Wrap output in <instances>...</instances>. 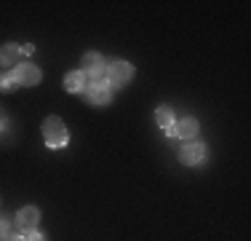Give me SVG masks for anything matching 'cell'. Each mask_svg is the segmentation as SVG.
Returning <instances> with one entry per match:
<instances>
[{
	"mask_svg": "<svg viewBox=\"0 0 251 241\" xmlns=\"http://www.w3.org/2000/svg\"><path fill=\"white\" fill-rule=\"evenodd\" d=\"M43 140H46V145H49L51 150H59V148H64V145L70 142L67 126H64L62 118L51 116V118L43 120Z\"/></svg>",
	"mask_w": 251,
	"mask_h": 241,
	"instance_id": "1",
	"label": "cell"
},
{
	"mask_svg": "<svg viewBox=\"0 0 251 241\" xmlns=\"http://www.w3.org/2000/svg\"><path fill=\"white\" fill-rule=\"evenodd\" d=\"M104 78H107V86H110V89H121V86H126V83L134 78V64H128V62H112V64H107Z\"/></svg>",
	"mask_w": 251,
	"mask_h": 241,
	"instance_id": "2",
	"label": "cell"
},
{
	"mask_svg": "<svg viewBox=\"0 0 251 241\" xmlns=\"http://www.w3.org/2000/svg\"><path fill=\"white\" fill-rule=\"evenodd\" d=\"M11 81H14V86H38L40 83V70L35 67V64H16L14 70H11Z\"/></svg>",
	"mask_w": 251,
	"mask_h": 241,
	"instance_id": "3",
	"label": "cell"
},
{
	"mask_svg": "<svg viewBox=\"0 0 251 241\" xmlns=\"http://www.w3.org/2000/svg\"><path fill=\"white\" fill-rule=\"evenodd\" d=\"M83 75L88 78L91 83H97V81H101L104 78V72H107V62H104V57L101 54H86L83 57Z\"/></svg>",
	"mask_w": 251,
	"mask_h": 241,
	"instance_id": "4",
	"label": "cell"
},
{
	"mask_svg": "<svg viewBox=\"0 0 251 241\" xmlns=\"http://www.w3.org/2000/svg\"><path fill=\"white\" fill-rule=\"evenodd\" d=\"M203 158H206V145L198 142V140L184 142L182 150H179V161H182L184 166H195V164H201Z\"/></svg>",
	"mask_w": 251,
	"mask_h": 241,
	"instance_id": "5",
	"label": "cell"
},
{
	"mask_svg": "<svg viewBox=\"0 0 251 241\" xmlns=\"http://www.w3.org/2000/svg\"><path fill=\"white\" fill-rule=\"evenodd\" d=\"M38 220H40L38 207H25V209H19V212H16L14 225H16V231L25 236V233H32L35 228H38Z\"/></svg>",
	"mask_w": 251,
	"mask_h": 241,
	"instance_id": "6",
	"label": "cell"
},
{
	"mask_svg": "<svg viewBox=\"0 0 251 241\" xmlns=\"http://www.w3.org/2000/svg\"><path fill=\"white\" fill-rule=\"evenodd\" d=\"M86 96L91 105H110L112 102V89L107 86V81H97L91 86H86Z\"/></svg>",
	"mask_w": 251,
	"mask_h": 241,
	"instance_id": "7",
	"label": "cell"
},
{
	"mask_svg": "<svg viewBox=\"0 0 251 241\" xmlns=\"http://www.w3.org/2000/svg\"><path fill=\"white\" fill-rule=\"evenodd\" d=\"M169 137H179V140H193L195 134H198V120L195 118H182V120H176L174 126H169Z\"/></svg>",
	"mask_w": 251,
	"mask_h": 241,
	"instance_id": "8",
	"label": "cell"
},
{
	"mask_svg": "<svg viewBox=\"0 0 251 241\" xmlns=\"http://www.w3.org/2000/svg\"><path fill=\"white\" fill-rule=\"evenodd\" d=\"M19 59H22V46H16V43L0 46V67H16Z\"/></svg>",
	"mask_w": 251,
	"mask_h": 241,
	"instance_id": "9",
	"label": "cell"
},
{
	"mask_svg": "<svg viewBox=\"0 0 251 241\" xmlns=\"http://www.w3.org/2000/svg\"><path fill=\"white\" fill-rule=\"evenodd\" d=\"M64 89H67L70 94H80V91H86V75H83L80 70L70 72V75L64 78Z\"/></svg>",
	"mask_w": 251,
	"mask_h": 241,
	"instance_id": "10",
	"label": "cell"
},
{
	"mask_svg": "<svg viewBox=\"0 0 251 241\" xmlns=\"http://www.w3.org/2000/svg\"><path fill=\"white\" fill-rule=\"evenodd\" d=\"M155 123L160 126V129H169V126H174V113H171V107H158L155 110Z\"/></svg>",
	"mask_w": 251,
	"mask_h": 241,
	"instance_id": "11",
	"label": "cell"
},
{
	"mask_svg": "<svg viewBox=\"0 0 251 241\" xmlns=\"http://www.w3.org/2000/svg\"><path fill=\"white\" fill-rule=\"evenodd\" d=\"M14 81H11V72L8 75H3V72H0V91H14Z\"/></svg>",
	"mask_w": 251,
	"mask_h": 241,
	"instance_id": "12",
	"label": "cell"
},
{
	"mask_svg": "<svg viewBox=\"0 0 251 241\" xmlns=\"http://www.w3.org/2000/svg\"><path fill=\"white\" fill-rule=\"evenodd\" d=\"M5 236H11V225H8V220L0 217V241H3Z\"/></svg>",
	"mask_w": 251,
	"mask_h": 241,
	"instance_id": "13",
	"label": "cell"
},
{
	"mask_svg": "<svg viewBox=\"0 0 251 241\" xmlns=\"http://www.w3.org/2000/svg\"><path fill=\"white\" fill-rule=\"evenodd\" d=\"M25 241H46V236H43V233H38V231H32V233H27Z\"/></svg>",
	"mask_w": 251,
	"mask_h": 241,
	"instance_id": "14",
	"label": "cell"
},
{
	"mask_svg": "<svg viewBox=\"0 0 251 241\" xmlns=\"http://www.w3.org/2000/svg\"><path fill=\"white\" fill-rule=\"evenodd\" d=\"M22 54H25V57H32V54H35V46H32V43L22 46Z\"/></svg>",
	"mask_w": 251,
	"mask_h": 241,
	"instance_id": "15",
	"label": "cell"
},
{
	"mask_svg": "<svg viewBox=\"0 0 251 241\" xmlns=\"http://www.w3.org/2000/svg\"><path fill=\"white\" fill-rule=\"evenodd\" d=\"M3 241H25V236H22V233H11V236H5Z\"/></svg>",
	"mask_w": 251,
	"mask_h": 241,
	"instance_id": "16",
	"label": "cell"
}]
</instances>
